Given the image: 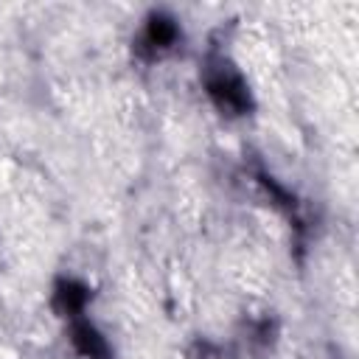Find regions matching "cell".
Returning <instances> with one entry per match:
<instances>
[{"label":"cell","mask_w":359,"mask_h":359,"mask_svg":"<svg viewBox=\"0 0 359 359\" xmlns=\"http://www.w3.org/2000/svg\"><path fill=\"white\" fill-rule=\"evenodd\" d=\"M205 87L210 93V98L216 101L219 109H224L227 115H241L250 107V93L241 81V76L224 62V59H210L208 70H205Z\"/></svg>","instance_id":"obj_1"},{"label":"cell","mask_w":359,"mask_h":359,"mask_svg":"<svg viewBox=\"0 0 359 359\" xmlns=\"http://www.w3.org/2000/svg\"><path fill=\"white\" fill-rule=\"evenodd\" d=\"M177 42V25L168 17H154L143 31V48L151 53H163Z\"/></svg>","instance_id":"obj_2"}]
</instances>
